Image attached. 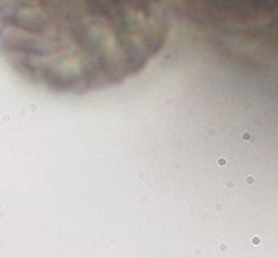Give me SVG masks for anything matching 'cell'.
Here are the masks:
<instances>
[{"instance_id": "1", "label": "cell", "mask_w": 278, "mask_h": 258, "mask_svg": "<svg viewBox=\"0 0 278 258\" xmlns=\"http://www.w3.org/2000/svg\"><path fill=\"white\" fill-rule=\"evenodd\" d=\"M173 0H0V54L55 93L123 84L162 52Z\"/></svg>"}]
</instances>
